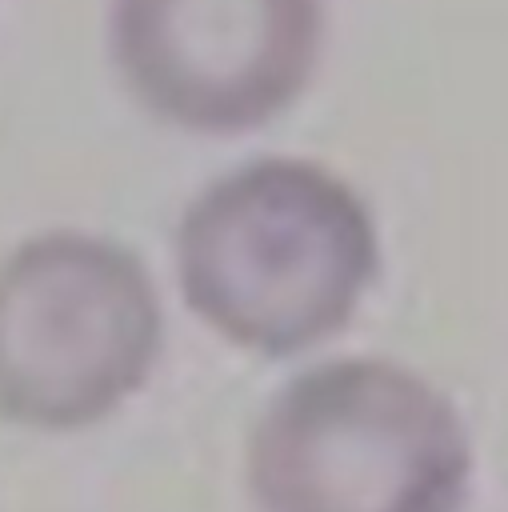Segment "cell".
Segmentation results:
<instances>
[{
    "mask_svg": "<svg viewBox=\"0 0 508 512\" xmlns=\"http://www.w3.org/2000/svg\"><path fill=\"white\" fill-rule=\"evenodd\" d=\"M176 264L184 300L224 340L292 356L356 312L376 276V228L340 176L272 156L196 196Z\"/></svg>",
    "mask_w": 508,
    "mask_h": 512,
    "instance_id": "obj_1",
    "label": "cell"
},
{
    "mask_svg": "<svg viewBox=\"0 0 508 512\" xmlns=\"http://www.w3.org/2000/svg\"><path fill=\"white\" fill-rule=\"evenodd\" d=\"M472 448L452 400L392 360H332L252 428L260 512H464Z\"/></svg>",
    "mask_w": 508,
    "mask_h": 512,
    "instance_id": "obj_2",
    "label": "cell"
},
{
    "mask_svg": "<svg viewBox=\"0 0 508 512\" xmlns=\"http://www.w3.org/2000/svg\"><path fill=\"white\" fill-rule=\"evenodd\" d=\"M160 352V300L112 240L48 232L0 264V416L68 432L116 412Z\"/></svg>",
    "mask_w": 508,
    "mask_h": 512,
    "instance_id": "obj_3",
    "label": "cell"
},
{
    "mask_svg": "<svg viewBox=\"0 0 508 512\" xmlns=\"http://www.w3.org/2000/svg\"><path fill=\"white\" fill-rule=\"evenodd\" d=\"M128 88L192 132H244L284 112L320 52V0H116Z\"/></svg>",
    "mask_w": 508,
    "mask_h": 512,
    "instance_id": "obj_4",
    "label": "cell"
}]
</instances>
